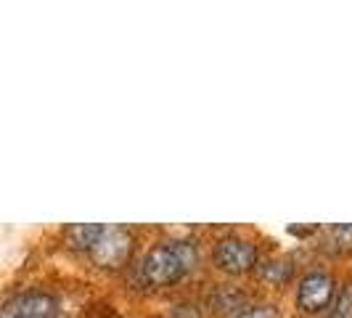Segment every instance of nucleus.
<instances>
[{
  "instance_id": "obj_3",
  "label": "nucleus",
  "mask_w": 352,
  "mask_h": 318,
  "mask_svg": "<svg viewBox=\"0 0 352 318\" xmlns=\"http://www.w3.org/2000/svg\"><path fill=\"white\" fill-rule=\"evenodd\" d=\"M212 260L220 271L241 276V273H249L252 268H257V249H254V244H249L247 239L226 236V239L214 242Z\"/></svg>"
},
{
  "instance_id": "obj_9",
  "label": "nucleus",
  "mask_w": 352,
  "mask_h": 318,
  "mask_svg": "<svg viewBox=\"0 0 352 318\" xmlns=\"http://www.w3.org/2000/svg\"><path fill=\"white\" fill-rule=\"evenodd\" d=\"M233 318H278V310H276V305L260 302V305H247V308H241Z\"/></svg>"
},
{
  "instance_id": "obj_8",
  "label": "nucleus",
  "mask_w": 352,
  "mask_h": 318,
  "mask_svg": "<svg viewBox=\"0 0 352 318\" xmlns=\"http://www.w3.org/2000/svg\"><path fill=\"white\" fill-rule=\"evenodd\" d=\"M329 318H352V284H347L334 302V310Z\"/></svg>"
},
{
  "instance_id": "obj_7",
  "label": "nucleus",
  "mask_w": 352,
  "mask_h": 318,
  "mask_svg": "<svg viewBox=\"0 0 352 318\" xmlns=\"http://www.w3.org/2000/svg\"><path fill=\"white\" fill-rule=\"evenodd\" d=\"M292 263L289 260H267V263L260 265V279L270 284H286L292 279Z\"/></svg>"
},
{
  "instance_id": "obj_10",
  "label": "nucleus",
  "mask_w": 352,
  "mask_h": 318,
  "mask_svg": "<svg viewBox=\"0 0 352 318\" xmlns=\"http://www.w3.org/2000/svg\"><path fill=\"white\" fill-rule=\"evenodd\" d=\"M331 236L339 247H352V226H334Z\"/></svg>"
},
{
  "instance_id": "obj_5",
  "label": "nucleus",
  "mask_w": 352,
  "mask_h": 318,
  "mask_svg": "<svg viewBox=\"0 0 352 318\" xmlns=\"http://www.w3.org/2000/svg\"><path fill=\"white\" fill-rule=\"evenodd\" d=\"M56 300L51 295H24L11 305V318H53Z\"/></svg>"
},
{
  "instance_id": "obj_1",
  "label": "nucleus",
  "mask_w": 352,
  "mask_h": 318,
  "mask_svg": "<svg viewBox=\"0 0 352 318\" xmlns=\"http://www.w3.org/2000/svg\"><path fill=\"white\" fill-rule=\"evenodd\" d=\"M196 265V249L191 242H159L146 252L141 276L151 286H173L188 276Z\"/></svg>"
},
{
  "instance_id": "obj_2",
  "label": "nucleus",
  "mask_w": 352,
  "mask_h": 318,
  "mask_svg": "<svg viewBox=\"0 0 352 318\" xmlns=\"http://www.w3.org/2000/svg\"><path fill=\"white\" fill-rule=\"evenodd\" d=\"M130 252H133L130 231L122 229V226H104L101 236L90 247V257L96 265H101L106 271H114V268H122L127 263Z\"/></svg>"
},
{
  "instance_id": "obj_4",
  "label": "nucleus",
  "mask_w": 352,
  "mask_h": 318,
  "mask_svg": "<svg viewBox=\"0 0 352 318\" xmlns=\"http://www.w3.org/2000/svg\"><path fill=\"white\" fill-rule=\"evenodd\" d=\"M334 300V279L329 273L313 271L300 282L297 289V305L305 313H318L323 308H329Z\"/></svg>"
},
{
  "instance_id": "obj_6",
  "label": "nucleus",
  "mask_w": 352,
  "mask_h": 318,
  "mask_svg": "<svg viewBox=\"0 0 352 318\" xmlns=\"http://www.w3.org/2000/svg\"><path fill=\"white\" fill-rule=\"evenodd\" d=\"M101 223H77V226H69L67 229V233H64V239H67V244H69L72 249H88L96 244V239L101 236Z\"/></svg>"
}]
</instances>
